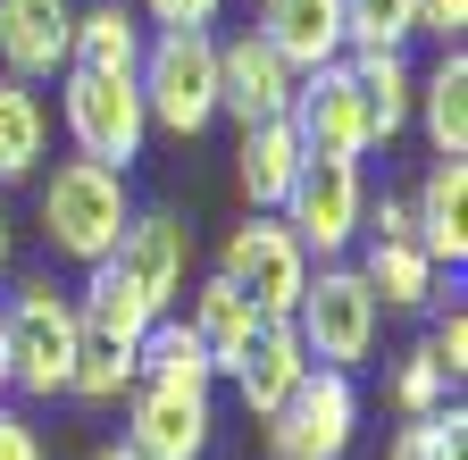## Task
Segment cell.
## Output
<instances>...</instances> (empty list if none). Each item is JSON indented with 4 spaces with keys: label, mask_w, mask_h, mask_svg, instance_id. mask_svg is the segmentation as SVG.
Here are the masks:
<instances>
[{
    "label": "cell",
    "mask_w": 468,
    "mask_h": 460,
    "mask_svg": "<svg viewBox=\"0 0 468 460\" xmlns=\"http://www.w3.org/2000/svg\"><path fill=\"white\" fill-rule=\"evenodd\" d=\"M126 226H134V193H126L117 167H101V159H58L50 177H42V243L58 260L101 268Z\"/></svg>",
    "instance_id": "obj_1"
},
{
    "label": "cell",
    "mask_w": 468,
    "mask_h": 460,
    "mask_svg": "<svg viewBox=\"0 0 468 460\" xmlns=\"http://www.w3.org/2000/svg\"><path fill=\"white\" fill-rule=\"evenodd\" d=\"M292 335H302L310 369H335V377H360L368 352H377V326H385V302L360 284V268L351 260H318L310 284H302V310L284 318Z\"/></svg>",
    "instance_id": "obj_2"
},
{
    "label": "cell",
    "mask_w": 468,
    "mask_h": 460,
    "mask_svg": "<svg viewBox=\"0 0 468 460\" xmlns=\"http://www.w3.org/2000/svg\"><path fill=\"white\" fill-rule=\"evenodd\" d=\"M76 335H84L76 294H58L50 276H26L17 294H9V310H0V343H9V393H34V401L68 393Z\"/></svg>",
    "instance_id": "obj_3"
},
{
    "label": "cell",
    "mask_w": 468,
    "mask_h": 460,
    "mask_svg": "<svg viewBox=\"0 0 468 460\" xmlns=\"http://www.w3.org/2000/svg\"><path fill=\"white\" fill-rule=\"evenodd\" d=\"M134 92H143V118L167 126V134H209L218 126V34H151L143 42V68H134Z\"/></svg>",
    "instance_id": "obj_4"
},
{
    "label": "cell",
    "mask_w": 468,
    "mask_h": 460,
    "mask_svg": "<svg viewBox=\"0 0 468 460\" xmlns=\"http://www.w3.org/2000/svg\"><path fill=\"white\" fill-rule=\"evenodd\" d=\"M58 126H68L76 159H101V167H117V177H126V167L143 159V143H151L134 76H92V68L58 76Z\"/></svg>",
    "instance_id": "obj_5"
},
{
    "label": "cell",
    "mask_w": 468,
    "mask_h": 460,
    "mask_svg": "<svg viewBox=\"0 0 468 460\" xmlns=\"http://www.w3.org/2000/svg\"><path fill=\"white\" fill-rule=\"evenodd\" d=\"M310 268H318V260L292 243V226H284L276 209H251V218L226 235V251H218V276H226L260 318H292V310H302Z\"/></svg>",
    "instance_id": "obj_6"
},
{
    "label": "cell",
    "mask_w": 468,
    "mask_h": 460,
    "mask_svg": "<svg viewBox=\"0 0 468 460\" xmlns=\"http://www.w3.org/2000/svg\"><path fill=\"white\" fill-rule=\"evenodd\" d=\"M276 218L292 226V243H302L310 260H343L351 243H360V218H368V177H360V159L310 151Z\"/></svg>",
    "instance_id": "obj_7"
},
{
    "label": "cell",
    "mask_w": 468,
    "mask_h": 460,
    "mask_svg": "<svg viewBox=\"0 0 468 460\" xmlns=\"http://www.w3.org/2000/svg\"><path fill=\"white\" fill-rule=\"evenodd\" d=\"M351 444H360V385L335 377V369H310L292 385V401L268 419L276 460H343Z\"/></svg>",
    "instance_id": "obj_8"
},
{
    "label": "cell",
    "mask_w": 468,
    "mask_h": 460,
    "mask_svg": "<svg viewBox=\"0 0 468 460\" xmlns=\"http://www.w3.org/2000/svg\"><path fill=\"white\" fill-rule=\"evenodd\" d=\"M109 268L143 294L151 318H176V302L193 294V235H185V218L176 209H134V226L109 251Z\"/></svg>",
    "instance_id": "obj_9"
},
{
    "label": "cell",
    "mask_w": 468,
    "mask_h": 460,
    "mask_svg": "<svg viewBox=\"0 0 468 460\" xmlns=\"http://www.w3.org/2000/svg\"><path fill=\"white\" fill-rule=\"evenodd\" d=\"M209 427H218V411H209V385H159V377H134V393H126V444L134 460H201L209 452Z\"/></svg>",
    "instance_id": "obj_10"
},
{
    "label": "cell",
    "mask_w": 468,
    "mask_h": 460,
    "mask_svg": "<svg viewBox=\"0 0 468 460\" xmlns=\"http://www.w3.org/2000/svg\"><path fill=\"white\" fill-rule=\"evenodd\" d=\"M292 134H302V151H326V159H368L377 151V126H368V101H360V76H351V59L302 76V92H292Z\"/></svg>",
    "instance_id": "obj_11"
},
{
    "label": "cell",
    "mask_w": 468,
    "mask_h": 460,
    "mask_svg": "<svg viewBox=\"0 0 468 460\" xmlns=\"http://www.w3.org/2000/svg\"><path fill=\"white\" fill-rule=\"evenodd\" d=\"M292 92H302V76H292L260 34L218 42V118H234V126H276V118H292Z\"/></svg>",
    "instance_id": "obj_12"
},
{
    "label": "cell",
    "mask_w": 468,
    "mask_h": 460,
    "mask_svg": "<svg viewBox=\"0 0 468 460\" xmlns=\"http://www.w3.org/2000/svg\"><path fill=\"white\" fill-rule=\"evenodd\" d=\"M68 42H76L68 0H0V76H17V84L68 76Z\"/></svg>",
    "instance_id": "obj_13"
},
{
    "label": "cell",
    "mask_w": 468,
    "mask_h": 460,
    "mask_svg": "<svg viewBox=\"0 0 468 460\" xmlns=\"http://www.w3.org/2000/svg\"><path fill=\"white\" fill-rule=\"evenodd\" d=\"M292 76H318L343 59V0H260V26H251Z\"/></svg>",
    "instance_id": "obj_14"
},
{
    "label": "cell",
    "mask_w": 468,
    "mask_h": 460,
    "mask_svg": "<svg viewBox=\"0 0 468 460\" xmlns=\"http://www.w3.org/2000/svg\"><path fill=\"white\" fill-rule=\"evenodd\" d=\"M310 377V352H302V335H292L284 318H268L260 335H251V352L234 360V393H243V411L268 427L284 401H292V385Z\"/></svg>",
    "instance_id": "obj_15"
},
{
    "label": "cell",
    "mask_w": 468,
    "mask_h": 460,
    "mask_svg": "<svg viewBox=\"0 0 468 460\" xmlns=\"http://www.w3.org/2000/svg\"><path fill=\"white\" fill-rule=\"evenodd\" d=\"M410 226H419V251L435 268H460L468 260V159H435L419 201H410Z\"/></svg>",
    "instance_id": "obj_16"
},
{
    "label": "cell",
    "mask_w": 468,
    "mask_h": 460,
    "mask_svg": "<svg viewBox=\"0 0 468 460\" xmlns=\"http://www.w3.org/2000/svg\"><path fill=\"white\" fill-rule=\"evenodd\" d=\"M185 326H193V343L209 352V369H218V377H234V360L251 352V335H260L268 318H260L243 294H234L226 276H201V284H193V310H185Z\"/></svg>",
    "instance_id": "obj_17"
},
{
    "label": "cell",
    "mask_w": 468,
    "mask_h": 460,
    "mask_svg": "<svg viewBox=\"0 0 468 460\" xmlns=\"http://www.w3.org/2000/svg\"><path fill=\"white\" fill-rule=\"evenodd\" d=\"M360 284L385 310H427L435 302V260L419 251V235H360Z\"/></svg>",
    "instance_id": "obj_18"
},
{
    "label": "cell",
    "mask_w": 468,
    "mask_h": 460,
    "mask_svg": "<svg viewBox=\"0 0 468 460\" xmlns=\"http://www.w3.org/2000/svg\"><path fill=\"white\" fill-rule=\"evenodd\" d=\"M143 42H151V26L126 9V0H92V9H76L68 68H92V76H134V68H143Z\"/></svg>",
    "instance_id": "obj_19"
},
{
    "label": "cell",
    "mask_w": 468,
    "mask_h": 460,
    "mask_svg": "<svg viewBox=\"0 0 468 460\" xmlns=\"http://www.w3.org/2000/svg\"><path fill=\"white\" fill-rule=\"evenodd\" d=\"M302 134H292L284 118L276 126H243V151H234V177H243V201L251 209H284L292 177H302Z\"/></svg>",
    "instance_id": "obj_20"
},
{
    "label": "cell",
    "mask_w": 468,
    "mask_h": 460,
    "mask_svg": "<svg viewBox=\"0 0 468 460\" xmlns=\"http://www.w3.org/2000/svg\"><path fill=\"white\" fill-rule=\"evenodd\" d=\"M410 109L427 118L435 159H468V59H460V42L419 76V101H410Z\"/></svg>",
    "instance_id": "obj_21"
},
{
    "label": "cell",
    "mask_w": 468,
    "mask_h": 460,
    "mask_svg": "<svg viewBox=\"0 0 468 460\" xmlns=\"http://www.w3.org/2000/svg\"><path fill=\"white\" fill-rule=\"evenodd\" d=\"M134 377H143V343L134 335H109V326L76 335V369H68L76 401H117V393H134Z\"/></svg>",
    "instance_id": "obj_22"
},
{
    "label": "cell",
    "mask_w": 468,
    "mask_h": 460,
    "mask_svg": "<svg viewBox=\"0 0 468 460\" xmlns=\"http://www.w3.org/2000/svg\"><path fill=\"white\" fill-rule=\"evenodd\" d=\"M351 76H360V101H368V126L377 143H393L410 126V101H419V76H410V50H343Z\"/></svg>",
    "instance_id": "obj_23"
},
{
    "label": "cell",
    "mask_w": 468,
    "mask_h": 460,
    "mask_svg": "<svg viewBox=\"0 0 468 460\" xmlns=\"http://www.w3.org/2000/svg\"><path fill=\"white\" fill-rule=\"evenodd\" d=\"M42 151H50V109H42V92L17 84V76H0V185L34 177Z\"/></svg>",
    "instance_id": "obj_24"
},
{
    "label": "cell",
    "mask_w": 468,
    "mask_h": 460,
    "mask_svg": "<svg viewBox=\"0 0 468 460\" xmlns=\"http://www.w3.org/2000/svg\"><path fill=\"white\" fill-rule=\"evenodd\" d=\"M143 377H159V385H218V369H209V352L193 343L185 318H159L143 335Z\"/></svg>",
    "instance_id": "obj_25"
},
{
    "label": "cell",
    "mask_w": 468,
    "mask_h": 460,
    "mask_svg": "<svg viewBox=\"0 0 468 460\" xmlns=\"http://www.w3.org/2000/svg\"><path fill=\"white\" fill-rule=\"evenodd\" d=\"M419 0H343V50H410Z\"/></svg>",
    "instance_id": "obj_26"
},
{
    "label": "cell",
    "mask_w": 468,
    "mask_h": 460,
    "mask_svg": "<svg viewBox=\"0 0 468 460\" xmlns=\"http://www.w3.org/2000/svg\"><path fill=\"white\" fill-rule=\"evenodd\" d=\"M385 460H468V419H460V401H443L435 419H401V435H393Z\"/></svg>",
    "instance_id": "obj_27"
},
{
    "label": "cell",
    "mask_w": 468,
    "mask_h": 460,
    "mask_svg": "<svg viewBox=\"0 0 468 460\" xmlns=\"http://www.w3.org/2000/svg\"><path fill=\"white\" fill-rule=\"evenodd\" d=\"M443 401H452V377H443L427 352H410V360L393 369V411H401V419H435Z\"/></svg>",
    "instance_id": "obj_28"
},
{
    "label": "cell",
    "mask_w": 468,
    "mask_h": 460,
    "mask_svg": "<svg viewBox=\"0 0 468 460\" xmlns=\"http://www.w3.org/2000/svg\"><path fill=\"white\" fill-rule=\"evenodd\" d=\"M218 9H226V0H134V17L151 34H209Z\"/></svg>",
    "instance_id": "obj_29"
},
{
    "label": "cell",
    "mask_w": 468,
    "mask_h": 460,
    "mask_svg": "<svg viewBox=\"0 0 468 460\" xmlns=\"http://www.w3.org/2000/svg\"><path fill=\"white\" fill-rule=\"evenodd\" d=\"M419 352H427V360H435V369H443L452 385L468 377V318H460V302H452V310H443V318L427 326V343H419Z\"/></svg>",
    "instance_id": "obj_30"
},
{
    "label": "cell",
    "mask_w": 468,
    "mask_h": 460,
    "mask_svg": "<svg viewBox=\"0 0 468 460\" xmlns=\"http://www.w3.org/2000/svg\"><path fill=\"white\" fill-rule=\"evenodd\" d=\"M419 34H435L443 50L468 34V0H419Z\"/></svg>",
    "instance_id": "obj_31"
},
{
    "label": "cell",
    "mask_w": 468,
    "mask_h": 460,
    "mask_svg": "<svg viewBox=\"0 0 468 460\" xmlns=\"http://www.w3.org/2000/svg\"><path fill=\"white\" fill-rule=\"evenodd\" d=\"M0 460H50V452H42V435H34L17 411H0Z\"/></svg>",
    "instance_id": "obj_32"
},
{
    "label": "cell",
    "mask_w": 468,
    "mask_h": 460,
    "mask_svg": "<svg viewBox=\"0 0 468 460\" xmlns=\"http://www.w3.org/2000/svg\"><path fill=\"white\" fill-rule=\"evenodd\" d=\"M9 260H17V235H9V209H0V276H9Z\"/></svg>",
    "instance_id": "obj_33"
},
{
    "label": "cell",
    "mask_w": 468,
    "mask_h": 460,
    "mask_svg": "<svg viewBox=\"0 0 468 460\" xmlns=\"http://www.w3.org/2000/svg\"><path fill=\"white\" fill-rule=\"evenodd\" d=\"M92 460H134V452H126V444H101V452H92Z\"/></svg>",
    "instance_id": "obj_34"
},
{
    "label": "cell",
    "mask_w": 468,
    "mask_h": 460,
    "mask_svg": "<svg viewBox=\"0 0 468 460\" xmlns=\"http://www.w3.org/2000/svg\"><path fill=\"white\" fill-rule=\"evenodd\" d=\"M0 393H9V343H0Z\"/></svg>",
    "instance_id": "obj_35"
}]
</instances>
